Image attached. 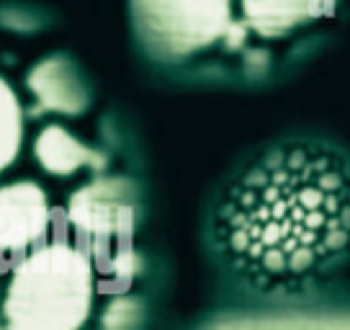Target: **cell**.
<instances>
[{
    "label": "cell",
    "instance_id": "1",
    "mask_svg": "<svg viewBox=\"0 0 350 330\" xmlns=\"http://www.w3.org/2000/svg\"><path fill=\"white\" fill-rule=\"evenodd\" d=\"M206 240L252 297L312 294L350 266V147L319 132L252 147L211 199Z\"/></svg>",
    "mask_w": 350,
    "mask_h": 330
},
{
    "label": "cell",
    "instance_id": "2",
    "mask_svg": "<svg viewBox=\"0 0 350 330\" xmlns=\"http://www.w3.org/2000/svg\"><path fill=\"white\" fill-rule=\"evenodd\" d=\"M96 268L77 245L49 242L23 258L3 299L5 330H80L93 309Z\"/></svg>",
    "mask_w": 350,
    "mask_h": 330
},
{
    "label": "cell",
    "instance_id": "3",
    "mask_svg": "<svg viewBox=\"0 0 350 330\" xmlns=\"http://www.w3.org/2000/svg\"><path fill=\"white\" fill-rule=\"evenodd\" d=\"M67 217L80 238V251L90 264L126 271L129 238L134 232L137 201L134 188L124 178H98L77 188L67 201Z\"/></svg>",
    "mask_w": 350,
    "mask_h": 330
},
{
    "label": "cell",
    "instance_id": "4",
    "mask_svg": "<svg viewBox=\"0 0 350 330\" xmlns=\"http://www.w3.org/2000/svg\"><path fill=\"white\" fill-rule=\"evenodd\" d=\"M131 23L157 60H186L234 29L230 3H131Z\"/></svg>",
    "mask_w": 350,
    "mask_h": 330
},
{
    "label": "cell",
    "instance_id": "5",
    "mask_svg": "<svg viewBox=\"0 0 350 330\" xmlns=\"http://www.w3.org/2000/svg\"><path fill=\"white\" fill-rule=\"evenodd\" d=\"M52 210L44 188L33 181L0 186V255L31 251L49 227Z\"/></svg>",
    "mask_w": 350,
    "mask_h": 330
},
{
    "label": "cell",
    "instance_id": "6",
    "mask_svg": "<svg viewBox=\"0 0 350 330\" xmlns=\"http://www.w3.org/2000/svg\"><path fill=\"white\" fill-rule=\"evenodd\" d=\"M26 86L42 109L65 116L83 114L90 103V90L80 75V67L67 55H52L36 62L26 77Z\"/></svg>",
    "mask_w": 350,
    "mask_h": 330
},
{
    "label": "cell",
    "instance_id": "7",
    "mask_svg": "<svg viewBox=\"0 0 350 330\" xmlns=\"http://www.w3.org/2000/svg\"><path fill=\"white\" fill-rule=\"evenodd\" d=\"M33 155L46 173L52 176H72L80 168H98L103 155L90 150L59 124H46L33 140Z\"/></svg>",
    "mask_w": 350,
    "mask_h": 330
},
{
    "label": "cell",
    "instance_id": "8",
    "mask_svg": "<svg viewBox=\"0 0 350 330\" xmlns=\"http://www.w3.org/2000/svg\"><path fill=\"white\" fill-rule=\"evenodd\" d=\"M322 11L325 8L314 3H245L242 5L247 26H252L262 36L284 34L294 29L296 23H304L312 16H319Z\"/></svg>",
    "mask_w": 350,
    "mask_h": 330
},
{
    "label": "cell",
    "instance_id": "9",
    "mask_svg": "<svg viewBox=\"0 0 350 330\" xmlns=\"http://www.w3.org/2000/svg\"><path fill=\"white\" fill-rule=\"evenodd\" d=\"M23 142V109L18 96L0 75V173L8 170L21 153Z\"/></svg>",
    "mask_w": 350,
    "mask_h": 330
},
{
    "label": "cell",
    "instance_id": "10",
    "mask_svg": "<svg viewBox=\"0 0 350 330\" xmlns=\"http://www.w3.org/2000/svg\"><path fill=\"white\" fill-rule=\"evenodd\" d=\"M144 307L139 299L119 297L113 299L103 318H100V330H142Z\"/></svg>",
    "mask_w": 350,
    "mask_h": 330
},
{
    "label": "cell",
    "instance_id": "11",
    "mask_svg": "<svg viewBox=\"0 0 350 330\" xmlns=\"http://www.w3.org/2000/svg\"><path fill=\"white\" fill-rule=\"evenodd\" d=\"M0 330H5V325H3V320H0Z\"/></svg>",
    "mask_w": 350,
    "mask_h": 330
}]
</instances>
